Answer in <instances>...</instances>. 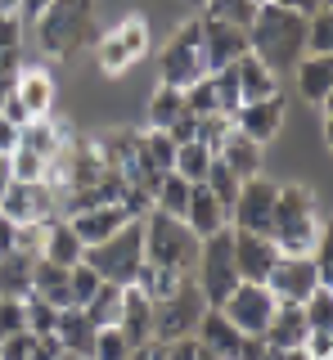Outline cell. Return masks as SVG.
Listing matches in <instances>:
<instances>
[{
  "label": "cell",
  "mask_w": 333,
  "mask_h": 360,
  "mask_svg": "<svg viewBox=\"0 0 333 360\" xmlns=\"http://www.w3.org/2000/svg\"><path fill=\"white\" fill-rule=\"evenodd\" d=\"M230 127H235V122L230 117H221V112H203V117H198V131H194V140L198 144H207V149H221V140H226L230 135Z\"/></svg>",
  "instance_id": "45"
},
{
  "label": "cell",
  "mask_w": 333,
  "mask_h": 360,
  "mask_svg": "<svg viewBox=\"0 0 333 360\" xmlns=\"http://www.w3.org/2000/svg\"><path fill=\"white\" fill-rule=\"evenodd\" d=\"M230 122H235L248 140H257L266 149V144L280 135V127H284V90H275V95H266V99H243Z\"/></svg>",
  "instance_id": "13"
},
{
  "label": "cell",
  "mask_w": 333,
  "mask_h": 360,
  "mask_svg": "<svg viewBox=\"0 0 333 360\" xmlns=\"http://www.w3.org/2000/svg\"><path fill=\"white\" fill-rule=\"evenodd\" d=\"M32 292L46 297L50 307H72V284H68V266L50 262V257H37V270H32Z\"/></svg>",
  "instance_id": "25"
},
{
  "label": "cell",
  "mask_w": 333,
  "mask_h": 360,
  "mask_svg": "<svg viewBox=\"0 0 333 360\" xmlns=\"http://www.w3.org/2000/svg\"><path fill=\"white\" fill-rule=\"evenodd\" d=\"M280 252H311L320 243V212H315V194L306 185H280L275 194V217L270 230Z\"/></svg>",
  "instance_id": "3"
},
{
  "label": "cell",
  "mask_w": 333,
  "mask_h": 360,
  "mask_svg": "<svg viewBox=\"0 0 333 360\" xmlns=\"http://www.w3.org/2000/svg\"><path fill=\"white\" fill-rule=\"evenodd\" d=\"M81 262L95 266L99 279H108V284H131V279H136V266L144 262V225L126 221L122 230L108 234V239L86 243Z\"/></svg>",
  "instance_id": "5"
},
{
  "label": "cell",
  "mask_w": 333,
  "mask_h": 360,
  "mask_svg": "<svg viewBox=\"0 0 333 360\" xmlns=\"http://www.w3.org/2000/svg\"><path fill=\"white\" fill-rule=\"evenodd\" d=\"M122 292H126V284H108V279H104V284L95 288V297L81 307L86 315H91L95 329H104V324H117V315H122Z\"/></svg>",
  "instance_id": "33"
},
{
  "label": "cell",
  "mask_w": 333,
  "mask_h": 360,
  "mask_svg": "<svg viewBox=\"0 0 333 360\" xmlns=\"http://www.w3.org/2000/svg\"><path fill=\"white\" fill-rule=\"evenodd\" d=\"M41 252H23V248H9L0 252V297H27L32 292V270H37Z\"/></svg>",
  "instance_id": "24"
},
{
  "label": "cell",
  "mask_w": 333,
  "mask_h": 360,
  "mask_svg": "<svg viewBox=\"0 0 333 360\" xmlns=\"http://www.w3.org/2000/svg\"><path fill=\"white\" fill-rule=\"evenodd\" d=\"M275 194H280V185L266 180L261 172L239 180V194H235V202H230V225H235V230L266 234L270 230V217H275Z\"/></svg>",
  "instance_id": "11"
},
{
  "label": "cell",
  "mask_w": 333,
  "mask_h": 360,
  "mask_svg": "<svg viewBox=\"0 0 333 360\" xmlns=\"http://www.w3.org/2000/svg\"><path fill=\"white\" fill-rule=\"evenodd\" d=\"M185 225L203 239V234H216V230H226L230 225V212L216 202V194L207 185H194L190 189V202H185Z\"/></svg>",
  "instance_id": "21"
},
{
  "label": "cell",
  "mask_w": 333,
  "mask_h": 360,
  "mask_svg": "<svg viewBox=\"0 0 333 360\" xmlns=\"http://www.w3.org/2000/svg\"><path fill=\"white\" fill-rule=\"evenodd\" d=\"M81 252H86V243L77 239V230L68 225V217L46 221V243H41V257H50V262H59V266H72V262H81Z\"/></svg>",
  "instance_id": "28"
},
{
  "label": "cell",
  "mask_w": 333,
  "mask_h": 360,
  "mask_svg": "<svg viewBox=\"0 0 333 360\" xmlns=\"http://www.w3.org/2000/svg\"><path fill=\"white\" fill-rule=\"evenodd\" d=\"M9 172H14V180H41V176H46V158L18 144V149L9 153Z\"/></svg>",
  "instance_id": "46"
},
{
  "label": "cell",
  "mask_w": 333,
  "mask_h": 360,
  "mask_svg": "<svg viewBox=\"0 0 333 360\" xmlns=\"http://www.w3.org/2000/svg\"><path fill=\"white\" fill-rule=\"evenodd\" d=\"M23 311H27V329H32V333H54L59 307H50V302L37 297V292H27V297H23Z\"/></svg>",
  "instance_id": "44"
},
{
  "label": "cell",
  "mask_w": 333,
  "mask_h": 360,
  "mask_svg": "<svg viewBox=\"0 0 333 360\" xmlns=\"http://www.w3.org/2000/svg\"><path fill=\"white\" fill-rule=\"evenodd\" d=\"M275 5H288V9H297V14H315V9L329 5V0H275Z\"/></svg>",
  "instance_id": "52"
},
{
  "label": "cell",
  "mask_w": 333,
  "mask_h": 360,
  "mask_svg": "<svg viewBox=\"0 0 333 360\" xmlns=\"http://www.w3.org/2000/svg\"><path fill=\"white\" fill-rule=\"evenodd\" d=\"M117 329L126 333L131 352L136 347H144L153 338V297H144V292L136 284H126V292H122V315H117Z\"/></svg>",
  "instance_id": "19"
},
{
  "label": "cell",
  "mask_w": 333,
  "mask_h": 360,
  "mask_svg": "<svg viewBox=\"0 0 333 360\" xmlns=\"http://www.w3.org/2000/svg\"><path fill=\"white\" fill-rule=\"evenodd\" d=\"M63 140H68V135H63V127L50 117V112H46V117H32L27 127L18 131V144H23V149H32V153H41L46 162L63 149Z\"/></svg>",
  "instance_id": "31"
},
{
  "label": "cell",
  "mask_w": 333,
  "mask_h": 360,
  "mask_svg": "<svg viewBox=\"0 0 333 360\" xmlns=\"http://www.w3.org/2000/svg\"><path fill=\"white\" fill-rule=\"evenodd\" d=\"M95 356H99V360H131L126 333H122L117 324H104V329H95Z\"/></svg>",
  "instance_id": "43"
},
{
  "label": "cell",
  "mask_w": 333,
  "mask_h": 360,
  "mask_svg": "<svg viewBox=\"0 0 333 360\" xmlns=\"http://www.w3.org/2000/svg\"><path fill=\"white\" fill-rule=\"evenodd\" d=\"M181 112H185V90L158 82V90H153V99H149V127H162L166 131Z\"/></svg>",
  "instance_id": "34"
},
{
  "label": "cell",
  "mask_w": 333,
  "mask_h": 360,
  "mask_svg": "<svg viewBox=\"0 0 333 360\" xmlns=\"http://www.w3.org/2000/svg\"><path fill=\"white\" fill-rule=\"evenodd\" d=\"M329 284L311 288L306 302H302V315H306V329H333V297H329Z\"/></svg>",
  "instance_id": "40"
},
{
  "label": "cell",
  "mask_w": 333,
  "mask_h": 360,
  "mask_svg": "<svg viewBox=\"0 0 333 360\" xmlns=\"http://www.w3.org/2000/svg\"><path fill=\"white\" fill-rule=\"evenodd\" d=\"M248 50L275 77H288L297 68V59L306 54V14H297L288 5H275V0H261L248 22Z\"/></svg>",
  "instance_id": "1"
},
{
  "label": "cell",
  "mask_w": 333,
  "mask_h": 360,
  "mask_svg": "<svg viewBox=\"0 0 333 360\" xmlns=\"http://www.w3.org/2000/svg\"><path fill=\"white\" fill-rule=\"evenodd\" d=\"M18 329H27L23 297H0V338H5V333H18Z\"/></svg>",
  "instance_id": "48"
},
{
  "label": "cell",
  "mask_w": 333,
  "mask_h": 360,
  "mask_svg": "<svg viewBox=\"0 0 333 360\" xmlns=\"http://www.w3.org/2000/svg\"><path fill=\"white\" fill-rule=\"evenodd\" d=\"M230 243H235V266H239V279H261L270 275L275 257H280V248H275L270 234H257V230H235L230 225Z\"/></svg>",
  "instance_id": "14"
},
{
  "label": "cell",
  "mask_w": 333,
  "mask_h": 360,
  "mask_svg": "<svg viewBox=\"0 0 333 360\" xmlns=\"http://www.w3.org/2000/svg\"><path fill=\"white\" fill-rule=\"evenodd\" d=\"M266 342H270L275 360L284 356H302V338H306V315H302V302H275V315L266 324Z\"/></svg>",
  "instance_id": "15"
},
{
  "label": "cell",
  "mask_w": 333,
  "mask_h": 360,
  "mask_svg": "<svg viewBox=\"0 0 333 360\" xmlns=\"http://www.w3.org/2000/svg\"><path fill=\"white\" fill-rule=\"evenodd\" d=\"M306 54H333V14H329V5H320L315 14H306Z\"/></svg>",
  "instance_id": "39"
},
{
  "label": "cell",
  "mask_w": 333,
  "mask_h": 360,
  "mask_svg": "<svg viewBox=\"0 0 333 360\" xmlns=\"http://www.w3.org/2000/svg\"><path fill=\"white\" fill-rule=\"evenodd\" d=\"M18 41H23V18L18 14H0V99L14 90V77H18Z\"/></svg>",
  "instance_id": "27"
},
{
  "label": "cell",
  "mask_w": 333,
  "mask_h": 360,
  "mask_svg": "<svg viewBox=\"0 0 333 360\" xmlns=\"http://www.w3.org/2000/svg\"><path fill=\"white\" fill-rule=\"evenodd\" d=\"M131 284H136L144 297H162V292H171L176 284H181V275H176V270H162V266H153L149 257H144V262L136 266V279H131Z\"/></svg>",
  "instance_id": "36"
},
{
  "label": "cell",
  "mask_w": 333,
  "mask_h": 360,
  "mask_svg": "<svg viewBox=\"0 0 333 360\" xmlns=\"http://www.w3.org/2000/svg\"><path fill=\"white\" fill-rule=\"evenodd\" d=\"M198 14L216 18V22H235V27H248L252 14H257V0H203Z\"/></svg>",
  "instance_id": "37"
},
{
  "label": "cell",
  "mask_w": 333,
  "mask_h": 360,
  "mask_svg": "<svg viewBox=\"0 0 333 360\" xmlns=\"http://www.w3.org/2000/svg\"><path fill=\"white\" fill-rule=\"evenodd\" d=\"M194 284L207 297V307H221L230 297V288L239 284V266H235V243H230V225L216 234L198 239V262H194Z\"/></svg>",
  "instance_id": "6"
},
{
  "label": "cell",
  "mask_w": 333,
  "mask_h": 360,
  "mask_svg": "<svg viewBox=\"0 0 333 360\" xmlns=\"http://www.w3.org/2000/svg\"><path fill=\"white\" fill-rule=\"evenodd\" d=\"M194 338L203 342V352L207 360H235L239 356V329L230 324V315L221 311V307H207L203 315H198V324H194Z\"/></svg>",
  "instance_id": "17"
},
{
  "label": "cell",
  "mask_w": 333,
  "mask_h": 360,
  "mask_svg": "<svg viewBox=\"0 0 333 360\" xmlns=\"http://www.w3.org/2000/svg\"><path fill=\"white\" fill-rule=\"evenodd\" d=\"M185 5H203V0H185Z\"/></svg>",
  "instance_id": "56"
},
{
  "label": "cell",
  "mask_w": 333,
  "mask_h": 360,
  "mask_svg": "<svg viewBox=\"0 0 333 360\" xmlns=\"http://www.w3.org/2000/svg\"><path fill=\"white\" fill-rule=\"evenodd\" d=\"M235 77H239V95L243 99H266V95H275V90H280V77H275L252 50L235 59Z\"/></svg>",
  "instance_id": "29"
},
{
  "label": "cell",
  "mask_w": 333,
  "mask_h": 360,
  "mask_svg": "<svg viewBox=\"0 0 333 360\" xmlns=\"http://www.w3.org/2000/svg\"><path fill=\"white\" fill-rule=\"evenodd\" d=\"M117 202H122V212H126L131 221H140V217H149V212H153V194L144 185H126Z\"/></svg>",
  "instance_id": "47"
},
{
  "label": "cell",
  "mask_w": 333,
  "mask_h": 360,
  "mask_svg": "<svg viewBox=\"0 0 333 360\" xmlns=\"http://www.w3.org/2000/svg\"><path fill=\"white\" fill-rule=\"evenodd\" d=\"M0 14H18V0H0Z\"/></svg>",
  "instance_id": "55"
},
{
  "label": "cell",
  "mask_w": 333,
  "mask_h": 360,
  "mask_svg": "<svg viewBox=\"0 0 333 360\" xmlns=\"http://www.w3.org/2000/svg\"><path fill=\"white\" fill-rule=\"evenodd\" d=\"M158 77L166 86H190L198 77H207V54H203V14L185 18L176 27V37L162 45L158 54Z\"/></svg>",
  "instance_id": "7"
},
{
  "label": "cell",
  "mask_w": 333,
  "mask_h": 360,
  "mask_svg": "<svg viewBox=\"0 0 333 360\" xmlns=\"http://www.w3.org/2000/svg\"><path fill=\"white\" fill-rule=\"evenodd\" d=\"M190 180H185L181 172H162L158 189H153V207L171 212V217H185V202H190Z\"/></svg>",
  "instance_id": "35"
},
{
  "label": "cell",
  "mask_w": 333,
  "mask_h": 360,
  "mask_svg": "<svg viewBox=\"0 0 333 360\" xmlns=\"http://www.w3.org/2000/svg\"><path fill=\"white\" fill-rule=\"evenodd\" d=\"M293 77H297V90H302L306 104H315V108L329 104V95H333V59L329 54H302Z\"/></svg>",
  "instance_id": "20"
},
{
  "label": "cell",
  "mask_w": 333,
  "mask_h": 360,
  "mask_svg": "<svg viewBox=\"0 0 333 360\" xmlns=\"http://www.w3.org/2000/svg\"><path fill=\"white\" fill-rule=\"evenodd\" d=\"M221 311L230 315V324H235L239 333H266V324H270L275 315V292L261 284V279H239L235 288H230V297L221 302Z\"/></svg>",
  "instance_id": "10"
},
{
  "label": "cell",
  "mask_w": 333,
  "mask_h": 360,
  "mask_svg": "<svg viewBox=\"0 0 333 360\" xmlns=\"http://www.w3.org/2000/svg\"><path fill=\"white\" fill-rule=\"evenodd\" d=\"M266 288L275 292V302H306L311 288H320V270L311 252H280L266 275Z\"/></svg>",
  "instance_id": "12"
},
{
  "label": "cell",
  "mask_w": 333,
  "mask_h": 360,
  "mask_svg": "<svg viewBox=\"0 0 333 360\" xmlns=\"http://www.w3.org/2000/svg\"><path fill=\"white\" fill-rule=\"evenodd\" d=\"M144 50H149V22L144 18H126V22H117L108 37H95V63L104 68L108 77L126 72L131 63H140Z\"/></svg>",
  "instance_id": "9"
},
{
  "label": "cell",
  "mask_w": 333,
  "mask_h": 360,
  "mask_svg": "<svg viewBox=\"0 0 333 360\" xmlns=\"http://www.w3.org/2000/svg\"><path fill=\"white\" fill-rule=\"evenodd\" d=\"M95 153H99V162L104 167H117V172H126L131 162H136V149H140V135L136 131H104V135H95Z\"/></svg>",
  "instance_id": "30"
},
{
  "label": "cell",
  "mask_w": 333,
  "mask_h": 360,
  "mask_svg": "<svg viewBox=\"0 0 333 360\" xmlns=\"http://www.w3.org/2000/svg\"><path fill=\"white\" fill-rule=\"evenodd\" d=\"M212 149L207 144H198V140H185V144H176V162H171V172H181L190 185H203V176H207V167H212Z\"/></svg>",
  "instance_id": "32"
},
{
  "label": "cell",
  "mask_w": 333,
  "mask_h": 360,
  "mask_svg": "<svg viewBox=\"0 0 333 360\" xmlns=\"http://www.w3.org/2000/svg\"><path fill=\"white\" fill-rule=\"evenodd\" d=\"M302 356H311V360H329V356H333V333H329V329H306V338H302Z\"/></svg>",
  "instance_id": "49"
},
{
  "label": "cell",
  "mask_w": 333,
  "mask_h": 360,
  "mask_svg": "<svg viewBox=\"0 0 333 360\" xmlns=\"http://www.w3.org/2000/svg\"><path fill=\"white\" fill-rule=\"evenodd\" d=\"M54 333H59L68 356H95V324L81 307H63L59 320H54Z\"/></svg>",
  "instance_id": "22"
},
{
  "label": "cell",
  "mask_w": 333,
  "mask_h": 360,
  "mask_svg": "<svg viewBox=\"0 0 333 360\" xmlns=\"http://www.w3.org/2000/svg\"><path fill=\"white\" fill-rule=\"evenodd\" d=\"M68 284H72V307H86V302L95 297V288L104 284V279H99V270H95V266L72 262V266H68Z\"/></svg>",
  "instance_id": "42"
},
{
  "label": "cell",
  "mask_w": 333,
  "mask_h": 360,
  "mask_svg": "<svg viewBox=\"0 0 333 360\" xmlns=\"http://www.w3.org/2000/svg\"><path fill=\"white\" fill-rule=\"evenodd\" d=\"M18 131H23V127H18V122H9L5 112H0V153H14L18 149Z\"/></svg>",
  "instance_id": "50"
},
{
  "label": "cell",
  "mask_w": 333,
  "mask_h": 360,
  "mask_svg": "<svg viewBox=\"0 0 333 360\" xmlns=\"http://www.w3.org/2000/svg\"><path fill=\"white\" fill-rule=\"evenodd\" d=\"M37 41L41 54L50 59H72L86 45H95V0H50L37 18Z\"/></svg>",
  "instance_id": "2"
},
{
  "label": "cell",
  "mask_w": 333,
  "mask_h": 360,
  "mask_svg": "<svg viewBox=\"0 0 333 360\" xmlns=\"http://www.w3.org/2000/svg\"><path fill=\"white\" fill-rule=\"evenodd\" d=\"M144 225V257L162 270H176V275H194L198 262V234L185 225V217H171V212L153 207L149 217H140Z\"/></svg>",
  "instance_id": "4"
},
{
  "label": "cell",
  "mask_w": 333,
  "mask_h": 360,
  "mask_svg": "<svg viewBox=\"0 0 333 360\" xmlns=\"http://www.w3.org/2000/svg\"><path fill=\"white\" fill-rule=\"evenodd\" d=\"M203 185H207V189H212V194H216V202H221V207H226V212H230V202H235V194H239V176H235V172H230V167H226V162H221V158H212V167H207V176H203Z\"/></svg>",
  "instance_id": "41"
},
{
  "label": "cell",
  "mask_w": 333,
  "mask_h": 360,
  "mask_svg": "<svg viewBox=\"0 0 333 360\" xmlns=\"http://www.w3.org/2000/svg\"><path fill=\"white\" fill-rule=\"evenodd\" d=\"M203 54H207V72H216V68H230L239 54H248V27L203 18Z\"/></svg>",
  "instance_id": "16"
},
{
  "label": "cell",
  "mask_w": 333,
  "mask_h": 360,
  "mask_svg": "<svg viewBox=\"0 0 333 360\" xmlns=\"http://www.w3.org/2000/svg\"><path fill=\"white\" fill-rule=\"evenodd\" d=\"M207 311V297L198 292L194 275H181V284L162 297H153V338L158 342H171V338H185L194 333L198 315Z\"/></svg>",
  "instance_id": "8"
},
{
  "label": "cell",
  "mask_w": 333,
  "mask_h": 360,
  "mask_svg": "<svg viewBox=\"0 0 333 360\" xmlns=\"http://www.w3.org/2000/svg\"><path fill=\"white\" fill-rule=\"evenodd\" d=\"M9 180H14V172H9V153H0V189H5Z\"/></svg>",
  "instance_id": "54"
},
{
  "label": "cell",
  "mask_w": 333,
  "mask_h": 360,
  "mask_svg": "<svg viewBox=\"0 0 333 360\" xmlns=\"http://www.w3.org/2000/svg\"><path fill=\"white\" fill-rule=\"evenodd\" d=\"M216 158L230 167L239 180H248V176H257L261 172V144L257 140H248L239 127H230V135L221 140V149H216Z\"/></svg>",
  "instance_id": "23"
},
{
  "label": "cell",
  "mask_w": 333,
  "mask_h": 360,
  "mask_svg": "<svg viewBox=\"0 0 333 360\" xmlns=\"http://www.w3.org/2000/svg\"><path fill=\"white\" fill-rule=\"evenodd\" d=\"M207 77H212V90H216V112H221V117H235V108L243 104L235 63H230V68H216V72H207Z\"/></svg>",
  "instance_id": "38"
},
{
  "label": "cell",
  "mask_w": 333,
  "mask_h": 360,
  "mask_svg": "<svg viewBox=\"0 0 333 360\" xmlns=\"http://www.w3.org/2000/svg\"><path fill=\"white\" fill-rule=\"evenodd\" d=\"M131 217L122 212V202H95V207H81V212H72L68 225L77 230V239L81 243H99V239H108L113 230H122Z\"/></svg>",
  "instance_id": "18"
},
{
  "label": "cell",
  "mask_w": 333,
  "mask_h": 360,
  "mask_svg": "<svg viewBox=\"0 0 333 360\" xmlns=\"http://www.w3.org/2000/svg\"><path fill=\"white\" fill-rule=\"evenodd\" d=\"M14 99L32 112V117H46V112L54 108V77L41 72V68L18 72V77H14Z\"/></svg>",
  "instance_id": "26"
},
{
  "label": "cell",
  "mask_w": 333,
  "mask_h": 360,
  "mask_svg": "<svg viewBox=\"0 0 333 360\" xmlns=\"http://www.w3.org/2000/svg\"><path fill=\"white\" fill-rule=\"evenodd\" d=\"M46 5H50V0H18V18H27V22H32Z\"/></svg>",
  "instance_id": "53"
},
{
  "label": "cell",
  "mask_w": 333,
  "mask_h": 360,
  "mask_svg": "<svg viewBox=\"0 0 333 360\" xmlns=\"http://www.w3.org/2000/svg\"><path fill=\"white\" fill-rule=\"evenodd\" d=\"M14 234H18V221L0 212V252H9V248H14Z\"/></svg>",
  "instance_id": "51"
}]
</instances>
